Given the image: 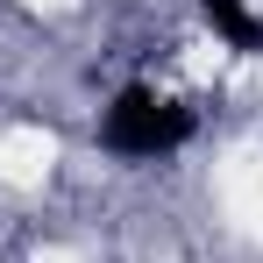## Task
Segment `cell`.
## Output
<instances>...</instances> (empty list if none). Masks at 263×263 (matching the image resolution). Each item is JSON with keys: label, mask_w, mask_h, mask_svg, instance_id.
I'll list each match as a JSON object with an SVG mask.
<instances>
[{"label": "cell", "mask_w": 263, "mask_h": 263, "mask_svg": "<svg viewBox=\"0 0 263 263\" xmlns=\"http://www.w3.org/2000/svg\"><path fill=\"white\" fill-rule=\"evenodd\" d=\"M100 142H107L114 157H164V149H178V142H192V114L171 107V100H157L149 86H128L114 107H107Z\"/></svg>", "instance_id": "1"}, {"label": "cell", "mask_w": 263, "mask_h": 263, "mask_svg": "<svg viewBox=\"0 0 263 263\" xmlns=\"http://www.w3.org/2000/svg\"><path fill=\"white\" fill-rule=\"evenodd\" d=\"M199 7H206V22H214V29H220L235 50H249V57L263 50V22L242 7V0H199Z\"/></svg>", "instance_id": "2"}]
</instances>
